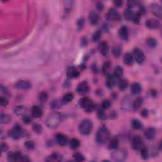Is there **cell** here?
<instances>
[{
    "label": "cell",
    "instance_id": "6da1fadb",
    "mask_svg": "<svg viewBox=\"0 0 162 162\" xmlns=\"http://www.w3.org/2000/svg\"><path fill=\"white\" fill-rule=\"evenodd\" d=\"M61 121V115L58 113H51L46 121V126L50 129H55L60 125Z\"/></svg>",
    "mask_w": 162,
    "mask_h": 162
},
{
    "label": "cell",
    "instance_id": "7a4b0ae2",
    "mask_svg": "<svg viewBox=\"0 0 162 162\" xmlns=\"http://www.w3.org/2000/svg\"><path fill=\"white\" fill-rule=\"evenodd\" d=\"M110 137V133L109 130L105 127H101L98 130V131L96 135V141L99 144H105L107 142Z\"/></svg>",
    "mask_w": 162,
    "mask_h": 162
},
{
    "label": "cell",
    "instance_id": "3957f363",
    "mask_svg": "<svg viewBox=\"0 0 162 162\" xmlns=\"http://www.w3.org/2000/svg\"><path fill=\"white\" fill-rule=\"evenodd\" d=\"M79 104L80 107L84 109L85 111L88 113H91L95 109V105L94 104V103L92 102L91 99L88 97L81 98L79 100Z\"/></svg>",
    "mask_w": 162,
    "mask_h": 162
},
{
    "label": "cell",
    "instance_id": "277c9868",
    "mask_svg": "<svg viewBox=\"0 0 162 162\" xmlns=\"http://www.w3.org/2000/svg\"><path fill=\"white\" fill-rule=\"evenodd\" d=\"M92 123L91 120L85 119L81 122L79 124V130L82 135H88L92 131Z\"/></svg>",
    "mask_w": 162,
    "mask_h": 162
},
{
    "label": "cell",
    "instance_id": "5b68a950",
    "mask_svg": "<svg viewBox=\"0 0 162 162\" xmlns=\"http://www.w3.org/2000/svg\"><path fill=\"white\" fill-rule=\"evenodd\" d=\"M8 160L10 161H29V158L27 156H24L20 152H10L8 154Z\"/></svg>",
    "mask_w": 162,
    "mask_h": 162
},
{
    "label": "cell",
    "instance_id": "8992f818",
    "mask_svg": "<svg viewBox=\"0 0 162 162\" xmlns=\"http://www.w3.org/2000/svg\"><path fill=\"white\" fill-rule=\"evenodd\" d=\"M8 135L14 139H19L21 137H23L25 135V132L20 125L16 124L14 128L8 132Z\"/></svg>",
    "mask_w": 162,
    "mask_h": 162
},
{
    "label": "cell",
    "instance_id": "52a82bcc",
    "mask_svg": "<svg viewBox=\"0 0 162 162\" xmlns=\"http://www.w3.org/2000/svg\"><path fill=\"white\" fill-rule=\"evenodd\" d=\"M111 157L114 161H124L126 160L127 157V153L126 151L122 149V150H115L111 154Z\"/></svg>",
    "mask_w": 162,
    "mask_h": 162
},
{
    "label": "cell",
    "instance_id": "ba28073f",
    "mask_svg": "<svg viewBox=\"0 0 162 162\" xmlns=\"http://www.w3.org/2000/svg\"><path fill=\"white\" fill-rule=\"evenodd\" d=\"M107 18L110 20L120 21L122 17L116 9L111 8L109 9L108 13L107 14Z\"/></svg>",
    "mask_w": 162,
    "mask_h": 162
},
{
    "label": "cell",
    "instance_id": "9c48e42d",
    "mask_svg": "<svg viewBox=\"0 0 162 162\" xmlns=\"http://www.w3.org/2000/svg\"><path fill=\"white\" fill-rule=\"evenodd\" d=\"M134 57L136 61L139 64H142L144 63L146 59L144 52L138 48H136L134 49Z\"/></svg>",
    "mask_w": 162,
    "mask_h": 162
},
{
    "label": "cell",
    "instance_id": "30bf717a",
    "mask_svg": "<svg viewBox=\"0 0 162 162\" xmlns=\"http://www.w3.org/2000/svg\"><path fill=\"white\" fill-rule=\"evenodd\" d=\"M149 9L151 13L153 14L155 17L161 19L162 17V9L160 5L157 3L151 4L149 7Z\"/></svg>",
    "mask_w": 162,
    "mask_h": 162
},
{
    "label": "cell",
    "instance_id": "8fae6325",
    "mask_svg": "<svg viewBox=\"0 0 162 162\" xmlns=\"http://www.w3.org/2000/svg\"><path fill=\"white\" fill-rule=\"evenodd\" d=\"M89 86L86 81H82L77 86V91L80 95H85L89 91Z\"/></svg>",
    "mask_w": 162,
    "mask_h": 162
},
{
    "label": "cell",
    "instance_id": "7c38bea8",
    "mask_svg": "<svg viewBox=\"0 0 162 162\" xmlns=\"http://www.w3.org/2000/svg\"><path fill=\"white\" fill-rule=\"evenodd\" d=\"M144 146V142H143L142 139L139 136H135L132 139V147L134 149H135V150H140Z\"/></svg>",
    "mask_w": 162,
    "mask_h": 162
},
{
    "label": "cell",
    "instance_id": "4fadbf2b",
    "mask_svg": "<svg viewBox=\"0 0 162 162\" xmlns=\"http://www.w3.org/2000/svg\"><path fill=\"white\" fill-rule=\"evenodd\" d=\"M15 88L22 90H28L32 88V84H31V83L28 80H21L18 81V82L15 84Z\"/></svg>",
    "mask_w": 162,
    "mask_h": 162
},
{
    "label": "cell",
    "instance_id": "5bb4252c",
    "mask_svg": "<svg viewBox=\"0 0 162 162\" xmlns=\"http://www.w3.org/2000/svg\"><path fill=\"white\" fill-rule=\"evenodd\" d=\"M146 26L150 29H157L160 27V22L155 18H149L145 22Z\"/></svg>",
    "mask_w": 162,
    "mask_h": 162
},
{
    "label": "cell",
    "instance_id": "9a60e30c",
    "mask_svg": "<svg viewBox=\"0 0 162 162\" xmlns=\"http://www.w3.org/2000/svg\"><path fill=\"white\" fill-rule=\"evenodd\" d=\"M118 35L120 38L124 40L127 41L129 39V29L127 26H122L118 31Z\"/></svg>",
    "mask_w": 162,
    "mask_h": 162
},
{
    "label": "cell",
    "instance_id": "2e32d148",
    "mask_svg": "<svg viewBox=\"0 0 162 162\" xmlns=\"http://www.w3.org/2000/svg\"><path fill=\"white\" fill-rule=\"evenodd\" d=\"M116 84V78L113 74H109L107 75V79H106V86L109 89L113 88Z\"/></svg>",
    "mask_w": 162,
    "mask_h": 162
},
{
    "label": "cell",
    "instance_id": "e0dca14e",
    "mask_svg": "<svg viewBox=\"0 0 162 162\" xmlns=\"http://www.w3.org/2000/svg\"><path fill=\"white\" fill-rule=\"evenodd\" d=\"M98 49L102 55L106 56L108 55L109 49H110V47H109L108 43L106 41L101 42L98 46Z\"/></svg>",
    "mask_w": 162,
    "mask_h": 162
},
{
    "label": "cell",
    "instance_id": "ac0fdd59",
    "mask_svg": "<svg viewBox=\"0 0 162 162\" xmlns=\"http://www.w3.org/2000/svg\"><path fill=\"white\" fill-rule=\"evenodd\" d=\"M157 132L153 127H149L144 131L145 138L148 140H153L155 138Z\"/></svg>",
    "mask_w": 162,
    "mask_h": 162
},
{
    "label": "cell",
    "instance_id": "d6986e66",
    "mask_svg": "<svg viewBox=\"0 0 162 162\" xmlns=\"http://www.w3.org/2000/svg\"><path fill=\"white\" fill-rule=\"evenodd\" d=\"M67 75L69 79H76V78L79 77L80 73L76 68L72 67L68 69Z\"/></svg>",
    "mask_w": 162,
    "mask_h": 162
},
{
    "label": "cell",
    "instance_id": "ffe728a7",
    "mask_svg": "<svg viewBox=\"0 0 162 162\" xmlns=\"http://www.w3.org/2000/svg\"><path fill=\"white\" fill-rule=\"evenodd\" d=\"M56 140L58 144L60 146L66 145L68 141V139L66 136H65L63 134H58L56 136Z\"/></svg>",
    "mask_w": 162,
    "mask_h": 162
},
{
    "label": "cell",
    "instance_id": "44dd1931",
    "mask_svg": "<svg viewBox=\"0 0 162 162\" xmlns=\"http://www.w3.org/2000/svg\"><path fill=\"white\" fill-rule=\"evenodd\" d=\"M122 107L126 110H130L132 108V103L130 99L128 97L124 98L122 102Z\"/></svg>",
    "mask_w": 162,
    "mask_h": 162
},
{
    "label": "cell",
    "instance_id": "7402d4cb",
    "mask_svg": "<svg viewBox=\"0 0 162 162\" xmlns=\"http://www.w3.org/2000/svg\"><path fill=\"white\" fill-rule=\"evenodd\" d=\"M62 160V156L58 153H54L45 158L46 161H60Z\"/></svg>",
    "mask_w": 162,
    "mask_h": 162
},
{
    "label": "cell",
    "instance_id": "603a6c76",
    "mask_svg": "<svg viewBox=\"0 0 162 162\" xmlns=\"http://www.w3.org/2000/svg\"><path fill=\"white\" fill-rule=\"evenodd\" d=\"M43 115V111L41 108L38 106H33L32 108V115L34 117L41 118Z\"/></svg>",
    "mask_w": 162,
    "mask_h": 162
},
{
    "label": "cell",
    "instance_id": "cb8c5ba5",
    "mask_svg": "<svg viewBox=\"0 0 162 162\" xmlns=\"http://www.w3.org/2000/svg\"><path fill=\"white\" fill-rule=\"evenodd\" d=\"M99 17L95 11H91L89 15V20L92 25H96L99 22Z\"/></svg>",
    "mask_w": 162,
    "mask_h": 162
},
{
    "label": "cell",
    "instance_id": "d4e9b609",
    "mask_svg": "<svg viewBox=\"0 0 162 162\" xmlns=\"http://www.w3.org/2000/svg\"><path fill=\"white\" fill-rule=\"evenodd\" d=\"M27 108L25 106H17L14 109L15 113L17 115H21V116H24V115L26 114Z\"/></svg>",
    "mask_w": 162,
    "mask_h": 162
},
{
    "label": "cell",
    "instance_id": "484cf974",
    "mask_svg": "<svg viewBox=\"0 0 162 162\" xmlns=\"http://www.w3.org/2000/svg\"><path fill=\"white\" fill-rule=\"evenodd\" d=\"M113 76L115 77L116 79H121L124 76V69L120 65H118L115 68Z\"/></svg>",
    "mask_w": 162,
    "mask_h": 162
},
{
    "label": "cell",
    "instance_id": "4316f807",
    "mask_svg": "<svg viewBox=\"0 0 162 162\" xmlns=\"http://www.w3.org/2000/svg\"><path fill=\"white\" fill-rule=\"evenodd\" d=\"M134 15V12L130 8H127L124 13V18H125L126 20L127 21L132 20Z\"/></svg>",
    "mask_w": 162,
    "mask_h": 162
},
{
    "label": "cell",
    "instance_id": "83f0119b",
    "mask_svg": "<svg viewBox=\"0 0 162 162\" xmlns=\"http://www.w3.org/2000/svg\"><path fill=\"white\" fill-rule=\"evenodd\" d=\"M130 90H131V92L133 95H138L141 92V86L139 83L135 82L132 85Z\"/></svg>",
    "mask_w": 162,
    "mask_h": 162
},
{
    "label": "cell",
    "instance_id": "f1b7e54d",
    "mask_svg": "<svg viewBox=\"0 0 162 162\" xmlns=\"http://www.w3.org/2000/svg\"><path fill=\"white\" fill-rule=\"evenodd\" d=\"M124 62L127 65H131L134 62L133 55L130 53H127L124 55Z\"/></svg>",
    "mask_w": 162,
    "mask_h": 162
},
{
    "label": "cell",
    "instance_id": "f546056e",
    "mask_svg": "<svg viewBox=\"0 0 162 162\" xmlns=\"http://www.w3.org/2000/svg\"><path fill=\"white\" fill-rule=\"evenodd\" d=\"M118 145H119V142L117 138H113L108 144V149L110 150H116L117 149Z\"/></svg>",
    "mask_w": 162,
    "mask_h": 162
},
{
    "label": "cell",
    "instance_id": "4dcf8cb0",
    "mask_svg": "<svg viewBox=\"0 0 162 162\" xmlns=\"http://www.w3.org/2000/svg\"><path fill=\"white\" fill-rule=\"evenodd\" d=\"M0 121L3 124H8L11 122V117L8 114L1 113L0 117Z\"/></svg>",
    "mask_w": 162,
    "mask_h": 162
},
{
    "label": "cell",
    "instance_id": "1f68e13d",
    "mask_svg": "<svg viewBox=\"0 0 162 162\" xmlns=\"http://www.w3.org/2000/svg\"><path fill=\"white\" fill-rule=\"evenodd\" d=\"M129 86V82L128 80L127 79H122L120 82L119 84H118V88H119L120 91H125L126 89H127Z\"/></svg>",
    "mask_w": 162,
    "mask_h": 162
},
{
    "label": "cell",
    "instance_id": "d6a6232c",
    "mask_svg": "<svg viewBox=\"0 0 162 162\" xmlns=\"http://www.w3.org/2000/svg\"><path fill=\"white\" fill-rule=\"evenodd\" d=\"M74 99V95L72 92H67L64 95L62 98V101L64 103H68Z\"/></svg>",
    "mask_w": 162,
    "mask_h": 162
},
{
    "label": "cell",
    "instance_id": "836d02e7",
    "mask_svg": "<svg viewBox=\"0 0 162 162\" xmlns=\"http://www.w3.org/2000/svg\"><path fill=\"white\" fill-rule=\"evenodd\" d=\"M143 103V99L141 97H138L132 103V108L134 109H138L141 107Z\"/></svg>",
    "mask_w": 162,
    "mask_h": 162
},
{
    "label": "cell",
    "instance_id": "e575fe53",
    "mask_svg": "<svg viewBox=\"0 0 162 162\" xmlns=\"http://www.w3.org/2000/svg\"><path fill=\"white\" fill-rule=\"evenodd\" d=\"M80 141L78 139L73 138L70 141V146L72 149H76L80 146Z\"/></svg>",
    "mask_w": 162,
    "mask_h": 162
},
{
    "label": "cell",
    "instance_id": "d590c367",
    "mask_svg": "<svg viewBox=\"0 0 162 162\" xmlns=\"http://www.w3.org/2000/svg\"><path fill=\"white\" fill-rule=\"evenodd\" d=\"M112 53H113L115 57L118 58L120 57L122 53V48L120 46H115L112 48Z\"/></svg>",
    "mask_w": 162,
    "mask_h": 162
},
{
    "label": "cell",
    "instance_id": "8d00e7d4",
    "mask_svg": "<svg viewBox=\"0 0 162 162\" xmlns=\"http://www.w3.org/2000/svg\"><path fill=\"white\" fill-rule=\"evenodd\" d=\"M132 127L134 129L136 130H139L142 129V124L141 122V121L138 120V119H134L132 121Z\"/></svg>",
    "mask_w": 162,
    "mask_h": 162
},
{
    "label": "cell",
    "instance_id": "74e56055",
    "mask_svg": "<svg viewBox=\"0 0 162 162\" xmlns=\"http://www.w3.org/2000/svg\"><path fill=\"white\" fill-rule=\"evenodd\" d=\"M146 43H147L148 46L149 48H154L157 45V41L153 37H149L146 41Z\"/></svg>",
    "mask_w": 162,
    "mask_h": 162
},
{
    "label": "cell",
    "instance_id": "f35d334b",
    "mask_svg": "<svg viewBox=\"0 0 162 162\" xmlns=\"http://www.w3.org/2000/svg\"><path fill=\"white\" fill-rule=\"evenodd\" d=\"M141 158L143 159V160H147L148 159L149 157V152H148V149L147 148H146L145 146L144 147L142 148L141 149Z\"/></svg>",
    "mask_w": 162,
    "mask_h": 162
},
{
    "label": "cell",
    "instance_id": "ab89813d",
    "mask_svg": "<svg viewBox=\"0 0 162 162\" xmlns=\"http://www.w3.org/2000/svg\"><path fill=\"white\" fill-rule=\"evenodd\" d=\"M110 68H111L110 62V61L105 62V63L103 65V68H102L103 72L106 75L109 74V72H110Z\"/></svg>",
    "mask_w": 162,
    "mask_h": 162
},
{
    "label": "cell",
    "instance_id": "60d3db41",
    "mask_svg": "<svg viewBox=\"0 0 162 162\" xmlns=\"http://www.w3.org/2000/svg\"><path fill=\"white\" fill-rule=\"evenodd\" d=\"M32 129L34 132H35L37 134H40L43 131V127L42 126L40 125L39 124L35 123L32 125Z\"/></svg>",
    "mask_w": 162,
    "mask_h": 162
},
{
    "label": "cell",
    "instance_id": "b9f144b4",
    "mask_svg": "<svg viewBox=\"0 0 162 162\" xmlns=\"http://www.w3.org/2000/svg\"><path fill=\"white\" fill-rule=\"evenodd\" d=\"M101 31L100 30H96V32L93 34L92 37V40L93 42H97L100 39L101 37Z\"/></svg>",
    "mask_w": 162,
    "mask_h": 162
},
{
    "label": "cell",
    "instance_id": "7bdbcfd3",
    "mask_svg": "<svg viewBox=\"0 0 162 162\" xmlns=\"http://www.w3.org/2000/svg\"><path fill=\"white\" fill-rule=\"evenodd\" d=\"M48 95L46 92H41L39 93V100L40 102L41 103H45L46 101L48 100Z\"/></svg>",
    "mask_w": 162,
    "mask_h": 162
},
{
    "label": "cell",
    "instance_id": "ee69618b",
    "mask_svg": "<svg viewBox=\"0 0 162 162\" xmlns=\"http://www.w3.org/2000/svg\"><path fill=\"white\" fill-rule=\"evenodd\" d=\"M73 157L74 160L77 161H83L85 160V157L82 154L80 153H76L74 155Z\"/></svg>",
    "mask_w": 162,
    "mask_h": 162
},
{
    "label": "cell",
    "instance_id": "f6af8a7d",
    "mask_svg": "<svg viewBox=\"0 0 162 162\" xmlns=\"http://www.w3.org/2000/svg\"><path fill=\"white\" fill-rule=\"evenodd\" d=\"M77 29L78 30H82L83 29L84 27L85 24V20L84 18H80L79 20H77Z\"/></svg>",
    "mask_w": 162,
    "mask_h": 162
},
{
    "label": "cell",
    "instance_id": "bcb514c9",
    "mask_svg": "<svg viewBox=\"0 0 162 162\" xmlns=\"http://www.w3.org/2000/svg\"><path fill=\"white\" fill-rule=\"evenodd\" d=\"M24 146H26V148L29 150H32L35 148V144H34V141H27L24 143Z\"/></svg>",
    "mask_w": 162,
    "mask_h": 162
},
{
    "label": "cell",
    "instance_id": "7dc6e473",
    "mask_svg": "<svg viewBox=\"0 0 162 162\" xmlns=\"http://www.w3.org/2000/svg\"><path fill=\"white\" fill-rule=\"evenodd\" d=\"M22 120L24 121V122L26 124H29L32 121V118L30 116H29V115H24V116H22Z\"/></svg>",
    "mask_w": 162,
    "mask_h": 162
},
{
    "label": "cell",
    "instance_id": "c3c4849f",
    "mask_svg": "<svg viewBox=\"0 0 162 162\" xmlns=\"http://www.w3.org/2000/svg\"><path fill=\"white\" fill-rule=\"evenodd\" d=\"M98 117L101 120H106L107 118V115L103 110H99L98 111Z\"/></svg>",
    "mask_w": 162,
    "mask_h": 162
},
{
    "label": "cell",
    "instance_id": "681fc988",
    "mask_svg": "<svg viewBox=\"0 0 162 162\" xmlns=\"http://www.w3.org/2000/svg\"><path fill=\"white\" fill-rule=\"evenodd\" d=\"M141 15L139 13L134 14V17L132 18L133 22L135 24H139L140 22V20H141Z\"/></svg>",
    "mask_w": 162,
    "mask_h": 162
},
{
    "label": "cell",
    "instance_id": "f907efd6",
    "mask_svg": "<svg viewBox=\"0 0 162 162\" xmlns=\"http://www.w3.org/2000/svg\"><path fill=\"white\" fill-rule=\"evenodd\" d=\"M111 103L108 100V99H105L102 103V108L103 109H108L110 107Z\"/></svg>",
    "mask_w": 162,
    "mask_h": 162
},
{
    "label": "cell",
    "instance_id": "816d5d0a",
    "mask_svg": "<svg viewBox=\"0 0 162 162\" xmlns=\"http://www.w3.org/2000/svg\"><path fill=\"white\" fill-rule=\"evenodd\" d=\"M0 104H1L2 107H7L8 105V100L6 98L1 97V98H0Z\"/></svg>",
    "mask_w": 162,
    "mask_h": 162
},
{
    "label": "cell",
    "instance_id": "f5cc1de1",
    "mask_svg": "<svg viewBox=\"0 0 162 162\" xmlns=\"http://www.w3.org/2000/svg\"><path fill=\"white\" fill-rule=\"evenodd\" d=\"M96 8L99 11H103V10L104 9V5L101 1H98L96 3Z\"/></svg>",
    "mask_w": 162,
    "mask_h": 162
},
{
    "label": "cell",
    "instance_id": "db71d44e",
    "mask_svg": "<svg viewBox=\"0 0 162 162\" xmlns=\"http://www.w3.org/2000/svg\"><path fill=\"white\" fill-rule=\"evenodd\" d=\"M88 39H87L86 37H82V38L81 39V40H80L81 46H82V47H86V46H88Z\"/></svg>",
    "mask_w": 162,
    "mask_h": 162
},
{
    "label": "cell",
    "instance_id": "11a10c76",
    "mask_svg": "<svg viewBox=\"0 0 162 162\" xmlns=\"http://www.w3.org/2000/svg\"><path fill=\"white\" fill-rule=\"evenodd\" d=\"M1 153H4V152H7L8 149V146L6 144V143L2 142L1 144Z\"/></svg>",
    "mask_w": 162,
    "mask_h": 162
},
{
    "label": "cell",
    "instance_id": "9f6ffc18",
    "mask_svg": "<svg viewBox=\"0 0 162 162\" xmlns=\"http://www.w3.org/2000/svg\"><path fill=\"white\" fill-rule=\"evenodd\" d=\"M141 116H142V117H144V118L148 117V115H149V111H148V109L143 108L142 110H141Z\"/></svg>",
    "mask_w": 162,
    "mask_h": 162
},
{
    "label": "cell",
    "instance_id": "6f0895ef",
    "mask_svg": "<svg viewBox=\"0 0 162 162\" xmlns=\"http://www.w3.org/2000/svg\"><path fill=\"white\" fill-rule=\"evenodd\" d=\"M127 4H128L129 8L132 9V8L135 7L136 4H138V3H137L136 1H129L127 2Z\"/></svg>",
    "mask_w": 162,
    "mask_h": 162
},
{
    "label": "cell",
    "instance_id": "680465c9",
    "mask_svg": "<svg viewBox=\"0 0 162 162\" xmlns=\"http://www.w3.org/2000/svg\"><path fill=\"white\" fill-rule=\"evenodd\" d=\"M146 8L143 7V6H141L139 8V11L138 12V13H139L140 15H144L146 14Z\"/></svg>",
    "mask_w": 162,
    "mask_h": 162
},
{
    "label": "cell",
    "instance_id": "91938a15",
    "mask_svg": "<svg viewBox=\"0 0 162 162\" xmlns=\"http://www.w3.org/2000/svg\"><path fill=\"white\" fill-rule=\"evenodd\" d=\"M113 3L117 7H122L123 1H113Z\"/></svg>",
    "mask_w": 162,
    "mask_h": 162
},
{
    "label": "cell",
    "instance_id": "94428289",
    "mask_svg": "<svg viewBox=\"0 0 162 162\" xmlns=\"http://www.w3.org/2000/svg\"><path fill=\"white\" fill-rule=\"evenodd\" d=\"M1 91L3 93H4V94H7V89H6L5 88H4V87L3 86H1Z\"/></svg>",
    "mask_w": 162,
    "mask_h": 162
},
{
    "label": "cell",
    "instance_id": "6125c7cd",
    "mask_svg": "<svg viewBox=\"0 0 162 162\" xmlns=\"http://www.w3.org/2000/svg\"><path fill=\"white\" fill-rule=\"evenodd\" d=\"M156 94H157V92L153 91H153H151V95H152V96H156Z\"/></svg>",
    "mask_w": 162,
    "mask_h": 162
}]
</instances>
